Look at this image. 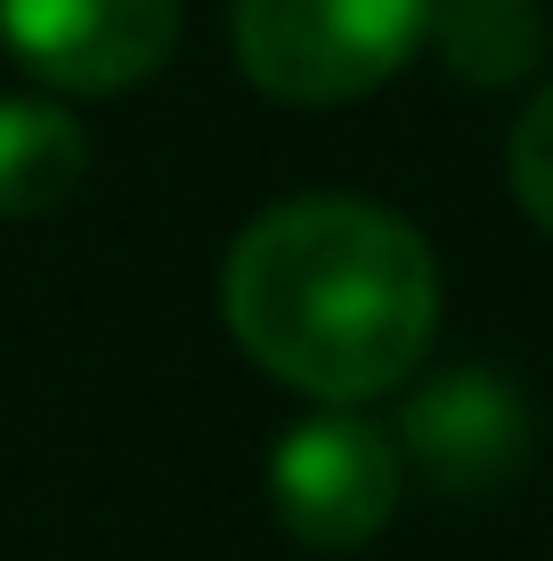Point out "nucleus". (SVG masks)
<instances>
[{
    "mask_svg": "<svg viewBox=\"0 0 553 561\" xmlns=\"http://www.w3.org/2000/svg\"><path fill=\"white\" fill-rule=\"evenodd\" d=\"M0 42L57 90H130L180 42V0H0Z\"/></svg>",
    "mask_w": 553,
    "mask_h": 561,
    "instance_id": "obj_4",
    "label": "nucleus"
},
{
    "mask_svg": "<svg viewBox=\"0 0 553 561\" xmlns=\"http://www.w3.org/2000/svg\"><path fill=\"white\" fill-rule=\"evenodd\" d=\"M424 42L448 57L456 82H521L529 66L545 57V16L538 0H431Z\"/></svg>",
    "mask_w": 553,
    "mask_h": 561,
    "instance_id": "obj_7",
    "label": "nucleus"
},
{
    "mask_svg": "<svg viewBox=\"0 0 553 561\" xmlns=\"http://www.w3.org/2000/svg\"><path fill=\"white\" fill-rule=\"evenodd\" d=\"M269 505L318 553H350L399 505V448L358 415H310L269 456Z\"/></svg>",
    "mask_w": 553,
    "mask_h": 561,
    "instance_id": "obj_3",
    "label": "nucleus"
},
{
    "mask_svg": "<svg viewBox=\"0 0 553 561\" xmlns=\"http://www.w3.org/2000/svg\"><path fill=\"white\" fill-rule=\"evenodd\" d=\"M82 171H90V147L73 114L42 99H0V220L57 211L82 187Z\"/></svg>",
    "mask_w": 553,
    "mask_h": 561,
    "instance_id": "obj_6",
    "label": "nucleus"
},
{
    "mask_svg": "<svg viewBox=\"0 0 553 561\" xmlns=\"http://www.w3.org/2000/svg\"><path fill=\"white\" fill-rule=\"evenodd\" d=\"M399 432L431 489H488L529 456V399L488 366H456L407 399Z\"/></svg>",
    "mask_w": 553,
    "mask_h": 561,
    "instance_id": "obj_5",
    "label": "nucleus"
},
{
    "mask_svg": "<svg viewBox=\"0 0 553 561\" xmlns=\"http://www.w3.org/2000/svg\"><path fill=\"white\" fill-rule=\"evenodd\" d=\"M431 0H237V57L269 99L342 106L415 57Z\"/></svg>",
    "mask_w": 553,
    "mask_h": 561,
    "instance_id": "obj_2",
    "label": "nucleus"
},
{
    "mask_svg": "<svg viewBox=\"0 0 553 561\" xmlns=\"http://www.w3.org/2000/svg\"><path fill=\"white\" fill-rule=\"evenodd\" d=\"M228 325L293 391L375 399L424 358L440 325V268L399 211L301 196L237 237Z\"/></svg>",
    "mask_w": 553,
    "mask_h": 561,
    "instance_id": "obj_1",
    "label": "nucleus"
},
{
    "mask_svg": "<svg viewBox=\"0 0 553 561\" xmlns=\"http://www.w3.org/2000/svg\"><path fill=\"white\" fill-rule=\"evenodd\" d=\"M512 196H521V211L553 237V82L529 99L521 130H512Z\"/></svg>",
    "mask_w": 553,
    "mask_h": 561,
    "instance_id": "obj_8",
    "label": "nucleus"
}]
</instances>
